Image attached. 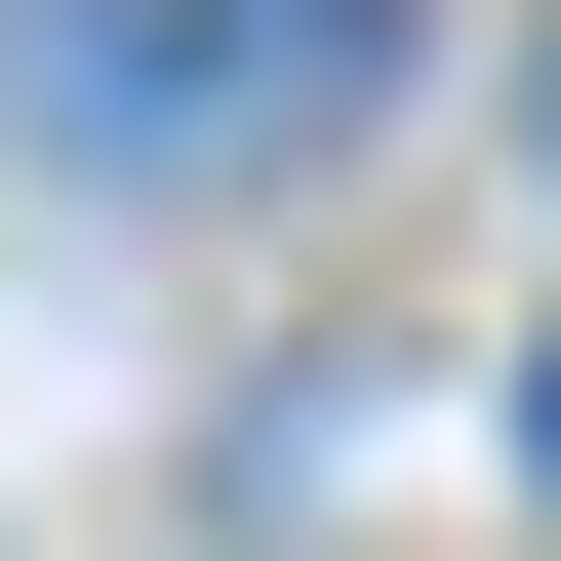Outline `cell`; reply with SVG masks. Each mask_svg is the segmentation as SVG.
<instances>
[{
    "label": "cell",
    "instance_id": "6da1fadb",
    "mask_svg": "<svg viewBox=\"0 0 561 561\" xmlns=\"http://www.w3.org/2000/svg\"><path fill=\"white\" fill-rule=\"evenodd\" d=\"M0 81L81 121V161H321L401 81V0H0Z\"/></svg>",
    "mask_w": 561,
    "mask_h": 561
},
{
    "label": "cell",
    "instance_id": "7a4b0ae2",
    "mask_svg": "<svg viewBox=\"0 0 561 561\" xmlns=\"http://www.w3.org/2000/svg\"><path fill=\"white\" fill-rule=\"evenodd\" d=\"M522 161H561V81H522Z\"/></svg>",
    "mask_w": 561,
    "mask_h": 561
},
{
    "label": "cell",
    "instance_id": "3957f363",
    "mask_svg": "<svg viewBox=\"0 0 561 561\" xmlns=\"http://www.w3.org/2000/svg\"><path fill=\"white\" fill-rule=\"evenodd\" d=\"M522 442H561V401H522Z\"/></svg>",
    "mask_w": 561,
    "mask_h": 561
}]
</instances>
